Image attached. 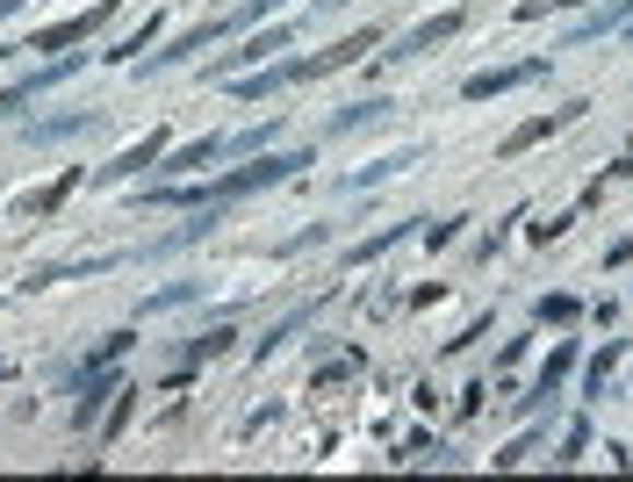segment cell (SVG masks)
I'll list each match as a JSON object with an SVG mask.
<instances>
[{"instance_id":"obj_1","label":"cell","mask_w":633,"mask_h":482,"mask_svg":"<svg viewBox=\"0 0 633 482\" xmlns=\"http://www.w3.org/2000/svg\"><path fill=\"white\" fill-rule=\"evenodd\" d=\"M303 166H317V152H253V166L238 173H216V180H159V188H144V202L159 209H195V216H223L231 202H245L253 188H274V180H295Z\"/></svg>"},{"instance_id":"obj_16","label":"cell","mask_w":633,"mask_h":482,"mask_svg":"<svg viewBox=\"0 0 633 482\" xmlns=\"http://www.w3.org/2000/svg\"><path fill=\"white\" fill-rule=\"evenodd\" d=\"M576 310H583L576 295H548V303H540V317H548V325H576Z\"/></svg>"},{"instance_id":"obj_18","label":"cell","mask_w":633,"mask_h":482,"mask_svg":"<svg viewBox=\"0 0 633 482\" xmlns=\"http://www.w3.org/2000/svg\"><path fill=\"white\" fill-rule=\"evenodd\" d=\"M612 367H619V345H605L598 361H590V389H605V375H612Z\"/></svg>"},{"instance_id":"obj_7","label":"cell","mask_w":633,"mask_h":482,"mask_svg":"<svg viewBox=\"0 0 633 482\" xmlns=\"http://www.w3.org/2000/svg\"><path fill=\"white\" fill-rule=\"evenodd\" d=\"M540 72H548V58H526V66H490V72H476V80H461V94H468V102H496V94H512V86L540 80Z\"/></svg>"},{"instance_id":"obj_13","label":"cell","mask_w":633,"mask_h":482,"mask_svg":"<svg viewBox=\"0 0 633 482\" xmlns=\"http://www.w3.org/2000/svg\"><path fill=\"white\" fill-rule=\"evenodd\" d=\"M72 188H80V173H58L51 188H44V195H36V202H30V216H51V209H58V202H66V195H72Z\"/></svg>"},{"instance_id":"obj_11","label":"cell","mask_w":633,"mask_h":482,"mask_svg":"<svg viewBox=\"0 0 633 482\" xmlns=\"http://www.w3.org/2000/svg\"><path fill=\"white\" fill-rule=\"evenodd\" d=\"M626 15H633V0H605V8H590V15L568 30V44H583V36H605L612 22H626Z\"/></svg>"},{"instance_id":"obj_20","label":"cell","mask_w":633,"mask_h":482,"mask_svg":"<svg viewBox=\"0 0 633 482\" xmlns=\"http://www.w3.org/2000/svg\"><path fill=\"white\" fill-rule=\"evenodd\" d=\"M626 36H633V15H626Z\"/></svg>"},{"instance_id":"obj_3","label":"cell","mask_w":633,"mask_h":482,"mask_svg":"<svg viewBox=\"0 0 633 482\" xmlns=\"http://www.w3.org/2000/svg\"><path fill=\"white\" fill-rule=\"evenodd\" d=\"M367 51H382V30H353L345 44H331V51H317V58H289V66H274V72H281V86H295V80H325V72H345L353 58H367Z\"/></svg>"},{"instance_id":"obj_19","label":"cell","mask_w":633,"mask_h":482,"mask_svg":"<svg viewBox=\"0 0 633 482\" xmlns=\"http://www.w3.org/2000/svg\"><path fill=\"white\" fill-rule=\"evenodd\" d=\"M548 8H583V0H526V8H518V22H540Z\"/></svg>"},{"instance_id":"obj_8","label":"cell","mask_w":633,"mask_h":482,"mask_svg":"<svg viewBox=\"0 0 633 482\" xmlns=\"http://www.w3.org/2000/svg\"><path fill=\"white\" fill-rule=\"evenodd\" d=\"M583 108H590V102H568V108H562V116H532V122H518L512 138H504V158H518V152H532V144L548 138V130H562V122H576V116H583Z\"/></svg>"},{"instance_id":"obj_14","label":"cell","mask_w":633,"mask_h":482,"mask_svg":"<svg viewBox=\"0 0 633 482\" xmlns=\"http://www.w3.org/2000/svg\"><path fill=\"white\" fill-rule=\"evenodd\" d=\"M540 439H548V432L532 425V432H518V439H512V447H504V454H490V461H496V468H518V461H526L532 447H540Z\"/></svg>"},{"instance_id":"obj_2","label":"cell","mask_w":633,"mask_h":482,"mask_svg":"<svg viewBox=\"0 0 633 482\" xmlns=\"http://www.w3.org/2000/svg\"><path fill=\"white\" fill-rule=\"evenodd\" d=\"M281 0H245V8H231V15H216V22H202V30H188L173 51H152L144 58V72H166V66H180V58H202L216 36H231V30H245V22H259V15H274Z\"/></svg>"},{"instance_id":"obj_12","label":"cell","mask_w":633,"mask_h":482,"mask_svg":"<svg viewBox=\"0 0 633 482\" xmlns=\"http://www.w3.org/2000/svg\"><path fill=\"white\" fill-rule=\"evenodd\" d=\"M122 353H130V331H108V339L94 345V353H86V375H94V367L108 375V361H122Z\"/></svg>"},{"instance_id":"obj_5","label":"cell","mask_w":633,"mask_h":482,"mask_svg":"<svg viewBox=\"0 0 633 482\" xmlns=\"http://www.w3.org/2000/svg\"><path fill=\"white\" fill-rule=\"evenodd\" d=\"M461 22H468L461 8H446V15H432V22H418V30H403V36H396V44H389L382 58H389V66H403V58H425L432 44H446V36L461 30Z\"/></svg>"},{"instance_id":"obj_17","label":"cell","mask_w":633,"mask_h":482,"mask_svg":"<svg viewBox=\"0 0 633 482\" xmlns=\"http://www.w3.org/2000/svg\"><path fill=\"white\" fill-rule=\"evenodd\" d=\"M583 447H590V425H583V418H576V425H568V432H562V461H576V454H583Z\"/></svg>"},{"instance_id":"obj_4","label":"cell","mask_w":633,"mask_h":482,"mask_svg":"<svg viewBox=\"0 0 633 482\" xmlns=\"http://www.w3.org/2000/svg\"><path fill=\"white\" fill-rule=\"evenodd\" d=\"M116 8H122V0H102V8H86V15L58 22V30H36V36H30V51H72V44H86L94 30H108V22H116Z\"/></svg>"},{"instance_id":"obj_6","label":"cell","mask_w":633,"mask_h":482,"mask_svg":"<svg viewBox=\"0 0 633 482\" xmlns=\"http://www.w3.org/2000/svg\"><path fill=\"white\" fill-rule=\"evenodd\" d=\"M289 44H295V22H281V30H259L253 44H245V51H223L216 66H202V72H209V80H231V72H238V66H259V58L289 51Z\"/></svg>"},{"instance_id":"obj_15","label":"cell","mask_w":633,"mask_h":482,"mask_svg":"<svg viewBox=\"0 0 633 482\" xmlns=\"http://www.w3.org/2000/svg\"><path fill=\"white\" fill-rule=\"evenodd\" d=\"M396 238H403V231H375L367 245H353V252H345V267H367V259H375V252H389Z\"/></svg>"},{"instance_id":"obj_10","label":"cell","mask_w":633,"mask_h":482,"mask_svg":"<svg viewBox=\"0 0 633 482\" xmlns=\"http://www.w3.org/2000/svg\"><path fill=\"white\" fill-rule=\"evenodd\" d=\"M568 367H576V345H554V361L540 367V381H532V397H526V411H540V403L554 397V389H562V375Z\"/></svg>"},{"instance_id":"obj_9","label":"cell","mask_w":633,"mask_h":482,"mask_svg":"<svg viewBox=\"0 0 633 482\" xmlns=\"http://www.w3.org/2000/svg\"><path fill=\"white\" fill-rule=\"evenodd\" d=\"M159 152H166V138H159V130H152V138H144V144H130V152H122V158H108V166L94 173V180H102V188H108V180H130V173H144V166H152Z\"/></svg>"}]
</instances>
